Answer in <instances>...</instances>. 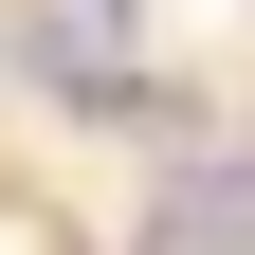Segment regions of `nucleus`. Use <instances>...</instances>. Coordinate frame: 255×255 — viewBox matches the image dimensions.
Returning a JSON list of instances; mask_svg holds the SVG:
<instances>
[{
	"label": "nucleus",
	"instance_id": "nucleus-1",
	"mask_svg": "<svg viewBox=\"0 0 255 255\" xmlns=\"http://www.w3.org/2000/svg\"><path fill=\"white\" fill-rule=\"evenodd\" d=\"M128 255H255V146H164Z\"/></svg>",
	"mask_w": 255,
	"mask_h": 255
},
{
	"label": "nucleus",
	"instance_id": "nucleus-2",
	"mask_svg": "<svg viewBox=\"0 0 255 255\" xmlns=\"http://www.w3.org/2000/svg\"><path fill=\"white\" fill-rule=\"evenodd\" d=\"M73 18H128V0H73Z\"/></svg>",
	"mask_w": 255,
	"mask_h": 255
}]
</instances>
